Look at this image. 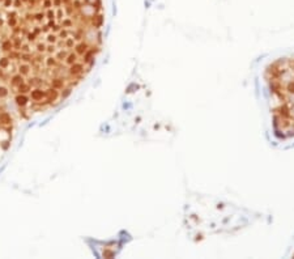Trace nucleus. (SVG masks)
I'll return each mask as SVG.
<instances>
[{
  "label": "nucleus",
  "instance_id": "nucleus-1",
  "mask_svg": "<svg viewBox=\"0 0 294 259\" xmlns=\"http://www.w3.org/2000/svg\"><path fill=\"white\" fill-rule=\"evenodd\" d=\"M102 0H0V84L19 113L64 101L102 47Z\"/></svg>",
  "mask_w": 294,
  "mask_h": 259
}]
</instances>
